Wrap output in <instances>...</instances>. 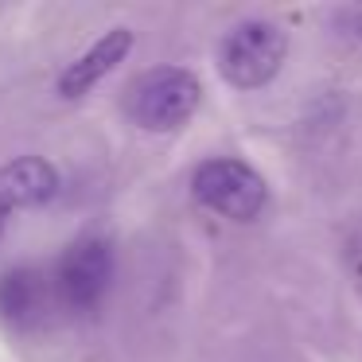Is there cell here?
<instances>
[{
  "label": "cell",
  "mask_w": 362,
  "mask_h": 362,
  "mask_svg": "<svg viewBox=\"0 0 362 362\" xmlns=\"http://www.w3.org/2000/svg\"><path fill=\"white\" fill-rule=\"evenodd\" d=\"M288 35L273 20H242L218 43V74L238 90H261L281 74Z\"/></svg>",
  "instance_id": "2"
},
{
  "label": "cell",
  "mask_w": 362,
  "mask_h": 362,
  "mask_svg": "<svg viewBox=\"0 0 362 362\" xmlns=\"http://www.w3.org/2000/svg\"><path fill=\"white\" fill-rule=\"evenodd\" d=\"M51 304H59L55 281H47L40 269L12 265L0 273V315L12 327H35V323H43Z\"/></svg>",
  "instance_id": "5"
},
{
  "label": "cell",
  "mask_w": 362,
  "mask_h": 362,
  "mask_svg": "<svg viewBox=\"0 0 362 362\" xmlns=\"http://www.w3.org/2000/svg\"><path fill=\"white\" fill-rule=\"evenodd\" d=\"M55 296L71 312H94L105 300L113 281V245L102 234H86L74 245H66V253L55 265Z\"/></svg>",
  "instance_id": "4"
},
{
  "label": "cell",
  "mask_w": 362,
  "mask_h": 362,
  "mask_svg": "<svg viewBox=\"0 0 362 362\" xmlns=\"http://www.w3.org/2000/svg\"><path fill=\"white\" fill-rule=\"evenodd\" d=\"M59 195V172L43 156H16L0 164V211L16 214L43 206Z\"/></svg>",
  "instance_id": "6"
},
{
  "label": "cell",
  "mask_w": 362,
  "mask_h": 362,
  "mask_svg": "<svg viewBox=\"0 0 362 362\" xmlns=\"http://www.w3.org/2000/svg\"><path fill=\"white\" fill-rule=\"evenodd\" d=\"M129 51H133V32H129V28H110V32L98 35L74 63H66V71L59 74V94L63 98H82L110 71H117V66L125 63Z\"/></svg>",
  "instance_id": "7"
},
{
  "label": "cell",
  "mask_w": 362,
  "mask_h": 362,
  "mask_svg": "<svg viewBox=\"0 0 362 362\" xmlns=\"http://www.w3.org/2000/svg\"><path fill=\"white\" fill-rule=\"evenodd\" d=\"M4 226H8V214L0 211V234H4Z\"/></svg>",
  "instance_id": "9"
},
{
  "label": "cell",
  "mask_w": 362,
  "mask_h": 362,
  "mask_svg": "<svg viewBox=\"0 0 362 362\" xmlns=\"http://www.w3.org/2000/svg\"><path fill=\"white\" fill-rule=\"evenodd\" d=\"M203 102V82L187 66H152L133 78L125 94V113L144 133H175L195 117Z\"/></svg>",
  "instance_id": "1"
},
{
  "label": "cell",
  "mask_w": 362,
  "mask_h": 362,
  "mask_svg": "<svg viewBox=\"0 0 362 362\" xmlns=\"http://www.w3.org/2000/svg\"><path fill=\"white\" fill-rule=\"evenodd\" d=\"M351 24H354V35L362 40V8H354V16H351Z\"/></svg>",
  "instance_id": "8"
},
{
  "label": "cell",
  "mask_w": 362,
  "mask_h": 362,
  "mask_svg": "<svg viewBox=\"0 0 362 362\" xmlns=\"http://www.w3.org/2000/svg\"><path fill=\"white\" fill-rule=\"evenodd\" d=\"M191 191L206 211H214L218 218H230V222H253L269 203V187L261 180V172H253L238 156L203 160L191 175Z\"/></svg>",
  "instance_id": "3"
}]
</instances>
